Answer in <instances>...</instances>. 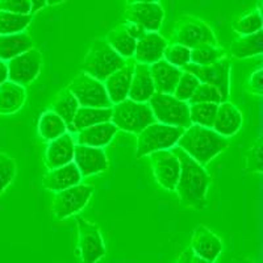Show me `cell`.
Instances as JSON below:
<instances>
[{"instance_id": "cell-14", "label": "cell", "mask_w": 263, "mask_h": 263, "mask_svg": "<svg viewBox=\"0 0 263 263\" xmlns=\"http://www.w3.org/2000/svg\"><path fill=\"white\" fill-rule=\"evenodd\" d=\"M125 17L146 32L158 33L163 25L164 9L159 2H129L125 4Z\"/></svg>"}, {"instance_id": "cell-47", "label": "cell", "mask_w": 263, "mask_h": 263, "mask_svg": "<svg viewBox=\"0 0 263 263\" xmlns=\"http://www.w3.org/2000/svg\"><path fill=\"white\" fill-rule=\"evenodd\" d=\"M232 263H258L257 260H253L250 258H246V257H237L236 259H233Z\"/></svg>"}, {"instance_id": "cell-44", "label": "cell", "mask_w": 263, "mask_h": 263, "mask_svg": "<svg viewBox=\"0 0 263 263\" xmlns=\"http://www.w3.org/2000/svg\"><path fill=\"white\" fill-rule=\"evenodd\" d=\"M192 258H194V254H192L191 249L187 248L180 253L179 257L177 258V260H175L174 263H191Z\"/></svg>"}, {"instance_id": "cell-4", "label": "cell", "mask_w": 263, "mask_h": 263, "mask_svg": "<svg viewBox=\"0 0 263 263\" xmlns=\"http://www.w3.org/2000/svg\"><path fill=\"white\" fill-rule=\"evenodd\" d=\"M170 44H179L189 49L199 45L220 46L217 36L205 20L196 16H180L171 34Z\"/></svg>"}, {"instance_id": "cell-5", "label": "cell", "mask_w": 263, "mask_h": 263, "mask_svg": "<svg viewBox=\"0 0 263 263\" xmlns=\"http://www.w3.org/2000/svg\"><path fill=\"white\" fill-rule=\"evenodd\" d=\"M183 132H184L183 128L164 125L157 121L146 126L137 135L136 158L141 159L156 152L174 149L178 145L179 138L182 137Z\"/></svg>"}, {"instance_id": "cell-26", "label": "cell", "mask_w": 263, "mask_h": 263, "mask_svg": "<svg viewBox=\"0 0 263 263\" xmlns=\"http://www.w3.org/2000/svg\"><path fill=\"white\" fill-rule=\"evenodd\" d=\"M33 48L34 41L27 32L0 36V60L4 62H8Z\"/></svg>"}, {"instance_id": "cell-33", "label": "cell", "mask_w": 263, "mask_h": 263, "mask_svg": "<svg viewBox=\"0 0 263 263\" xmlns=\"http://www.w3.org/2000/svg\"><path fill=\"white\" fill-rule=\"evenodd\" d=\"M227 57L228 53L224 48L205 44V45H199L191 49V62L190 63L197 66H208Z\"/></svg>"}, {"instance_id": "cell-13", "label": "cell", "mask_w": 263, "mask_h": 263, "mask_svg": "<svg viewBox=\"0 0 263 263\" xmlns=\"http://www.w3.org/2000/svg\"><path fill=\"white\" fill-rule=\"evenodd\" d=\"M147 158L156 182L166 191H175L180 174V162L173 149L153 153Z\"/></svg>"}, {"instance_id": "cell-25", "label": "cell", "mask_w": 263, "mask_h": 263, "mask_svg": "<svg viewBox=\"0 0 263 263\" xmlns=\"http://www.w3.org/2000/svg\"><path fill=\"white\" fill-rule=\"evenodd\" d=\"M112 119V108H91V107H79L74 120H72L70 133L75 135L78 132L83 130L90 126L98 125V124L109 123Z\"/></svg>"}, {"instance_id": "cell-35", "label": "cell", "mask_w": 263, "mask_h": 263, "mask_svg": "<svg viewBox=\"0 0 263 263\" xmlns=\"http://www.w3.org/2000/svg\"><path fill=\"white\" fill-rule=\"evenodd\" d=\"M32 20V16L16 15V13L0 11V36H8V34L25 32Z\"/></svg>"}, {"instance_id": "cell-37", "label": "cell", "mask_w": 263, "mask_h": 263, "mask_svg": "<svg viewBox=\"0 0 263 263\" xmlns=\"http://www.w3.org/2000/svg\"><path fill=\"white\" fill-rule=\"evenodd\" d=\"M200 82L195 78L194 75L190 74V72L183 71L180 75L179 81H178L177 86H175V90H174L173 96L177 98L178 100L184 103H189L190 99L192 98V95L195 93L196 88L199 87Z\"/></svg>"}, {"instance_id": "cell-36", "label": "cell", "mask_w": 263, "mask_h": 263, "mask_svg": "<svg viewBox=\"0 0 263 263\" xmlns=\"http://www.w3.org/2000/svg\"><path fill=\"white\" fill-rule=\"evenodd\" d=\"M163 60L182 70L183 67H185L191 62V49L179 45V44H170L168 42L166 49H164Z\"/></svg>"}, {"instance_id": "cell-8", "label": "cell", "mask_w": 263, "mask_h": 263, "mask_svg": "<svg viewBox=\"0 0 263 263\" xmlns=\"http://www.w3.org/2000/svg\"><path fill=\"white\" fill-rule=\"evenodd\" d=\"M75 221L78 228L77 255L81 258L82 263H99L107 254L100 228L81 216H77Z\"/></svg>"}, {"instance_id": "cell-7", "label": "cell", "mask_w": 263, "mask_h": 263, "mask_svg": "<svg viewBox=\"0 0 263 263\" xmlns=\"http://www.w3.org/2000/svg\"><path fill=\"white\" fill-rule=\"evenodd\" d=\"M147 104L157 123L183 129H187L192 125L190 121L189 103L180 102L173 95L156 92Z\"/></svg>"}, {"instance_id": "cell-15", "label": "cell", "mask_w": 263, "mask_h": 263, "mask_svg": "<svg viewBox=\"0 0 263 263\" xmlns=\"http://www.w3.org/2000/svg\"><path fill=\"white\" fill-rule=\"evenodd\" d=\"M74 164L81 173L82 178L92 177L104 173L109 167V159L104 149L75 145Z\"/></svg>"}, {"instance_id": "cell-29", "label": "cell", "mask_w": 263, "mask_h": 263, "mask_svg": "<svg viewBox=\"0 0 263 263\" xmlns=\"http://www.w3.org/2000/svg\"><path fill=\"white\" fill-rule=\"evenodd\" d=\"M104 39L108 42V45L111 46L119 54L120 57L124 58L125 61H129L133 58L137 41L129 36V33L126 32L124 23L117 25L112 30H109L107 37H104Z\"/></svg>"}, {"instance_id": "cell-2", "label": "cell", "mask_w": 263, "mask_h": 263, "mask_svg": "<svg viewBox=\"0 0 263 263\" xmlns=\"http://www.w3.org/2000/svg\"><path fill=\"white\" fill-rule=\"evenodd\" d=\"M195 162L205 167V164L220 156L229 146V140L217 135L210 128L191 125L184 129L177 145Z\"/></svg>"}, {"instance_id": "cell-39", "label": "cell", "mask_w": 263, "mask_h": 263, "mask_svg": "<svg viewBox=\"0 0 263 263\" xmlns=\"http://www.w3.org/2000/svg\"><path fill=\"white\" fill-rule=\"evenodd\" d=\"M196 103H212V104L218 105L222 103V99L216 87L200 83L192 98L190 99L189 104H196Z\"/></svg>"}, {"instance_id": "cell-38", "label": "cell", "mask_w": 263, "mask_h": 263, "mask_svg": "<svg viewBox=\"0 0 263 263\" xmlns=\"http://www.w3.org/2000/svg\"><path fill=\"white\" fill-rule=\"evenodd\" d=\"M15 159L7 156L6 153L0 152V195L3 194L16 177Z\"/></svg>"}, {"instance_id": "cell-41", "label": "cell", "mask_w": 263, "mask_h": 263, "mask_svg": "<svg viewBox=\"0 0 263 263\" xmlns=\"http://www.w3.org/2000/svg\"><path fill=\"white\" fill-rule=\"evenodd\" d=\"M0 11L30 16V2L29 0H3L0 2Z\"/></svg>"}, {"instance_id": "cell-23", "label": "cell", "mask_w": 263, "mask_h": 263, "mask_svg": "<svg viewBox=\"0 0 263 263\" xmlns=\"http://www.w3.org/2000/svg\"><path fill=\"white\" fill-rule=\"evenodd\" d=\"M149 69L156 92L164 93V95H173L175 86H177L180 75L183 72L182 70L170 65L164 60L153 63V65L149 66Z\"/></svg>"}, {"instance_id": "cell-27", "label": "cell", "mask_w": 263, "mask_h": 263, "mask_svg": "<svg viewBox=\"0 0 263 263\" xmlns=\"http://www.w3.org/2000/svg\"><path fill=\"white\" fill-rule=\"evenodd\" d=\"M27 91L24 87L7 81L0 86V115H13L24 107Z\"/></svg>"}, {"instance_id": "cell-48", "label": "cell", "mask_w": 263, "mask_h": 263, "mask_svg": "<svg viewBox=\"0 0 263 263\" xmlns=\"http://www.w3.org/2000/svg\"><path fill=\"white\" fill-rule=\"evenodd\" d=\"M191 263H213V262H208V260L200 259V258H197V257H195V255H194V258H192V262Z\"/></svg>"}, {"instance_id": "cell-40", "label": "cell", "mask_w": 263, "mask_h": 263, "mask_svg": "<svg viewBox=\"0 0 263 263\" xmlns=\"http://www.w3.org/2000/svg\"><path fill=\"white\" fill-rule=\"evenodd\" d=\"M245 162V167L248 173H262V138H257L254 144L251 145L250 149L246 152Z\"/></svg>"}, {"instance_id": "cell-46", "label": "cell", "mask_w": 263, "mask_h": 263, "mask_svg": "<svg viewBox=\"0 0 263 263\" xmlns=\"http://www.w3.org/2000/svg\"><path fill=\"white\" fill-rule=\"evenodd\" d=\"M46 2H30V16L33 17V15H36L37 12H40L42 8H45L46 7Z\"/></svg>"}, {"instance_id": "cell-20", "label": "cell", "mask_w": 263, "mask_h": 263, "mask_svg": "<svg viewBox=\"0 0 263 263\" xmlns=\"http://www.w3.org/2000/svg\"><path fill=\"white\" fill-rule=\"evenodd\" d=\"M243 124V116L238 108L230 102L218 104L217 114L213 121L212 130L221 137L228 138L236 136Z\"/></svg>"}, {"instance_id": "cell-19", "label": "cell", "mask_w": 263, "mask_h": 263, "mask_svg": "<svg viewBox=\"0 0 263 263\" xmlns=\"http://www.w3.org/2000/svg\"><path fill=\"white\" fill-rule=\"evenodd\" d=\"M133 67H135V61H126V63L121 69L115 71L103 82L112 105L119 104L128 99L132 77H133Z\"/></svg>"}, {"instance_id": "cell-21", "label": "cell", "mask_w": 263, "mask_h": 263, "mask_svg": "<svg viewBox=\"0 0 263 263\" xmlns=\"http://www.w3.org/2000/svg\"><path fill=\"white\" fill-rule=\"evenodd\" d=\"M82 175L74 162L61 167L53 168V170H48L42 178V187L46 191L57 192L63 191V190L71 189L74 185L81 184Z\"/></svg>"}, {"instance_id": "cell-42", "label": "cell", "mask_w": 263, "mask_h": 263, "mask_svg": "<svg viewBox=\"0 0 263 263\" xmlns=\"http://www.w3.org/2000/svg\"><path fill=\"white\" fill-rule=\"evenodd\" d=\"M262 75H263L262 67H258L255 71L251 72L248 82H246V90H248L250 93H253V95L262 96V91H263Z\"/></svg>"}, {"instance_id": "cell-45", "label": "cell", "mask_w": 263, "mask_h": 263, "mask_svg": "<svg viewBox=\"0 0 263 263\" xmlns=\"http://www.w3.org/2000/svg\"><path fill=\"white\" fill-rule=\"evenodd\" d=\"M8 81V66L7 62L0 60V86Z\"/></svg>"}, {"instance_id": "cell-6", "label": "cell", "mask_w": 263, "mask_h": 263, "mask_svg": "<svg viewBox=\"0 0 263 263\" xmlns=\"http://www.w3.org/2000/svg\"><path fill=\"white\" fill-rule=\"evenodd\" d=\"M111 123L117 130L138 135L146 126L156 123V119L147 103H137L126 99L112 107Z\"/></svg>"}, {"instance_id": "cell-3", "label": "cell", "mask_w": 263, "mask_h": 263, "mask_svg": "<svg viewBox=\"0 0 263 263\" xmlns=\"http://www.w3.org/2000/svg\"><path fill=\"white\" fill-rule=\"evenodd\" d=\"M125 63L126 61L108 45L104 37H99L91 42L82 62V72H86L99 82H104L109 75L121 69Z\"/></svg>"}, {"instance_id": "cell-34", "label": "cell", "mask_w": 263, "mask_h": 263, "mask_svg": "<svg viewBox=\"0 0 263 263\" xmlns=\"http://www.w3.org/2000/svg\"><path fill=\"white\" fill-rule=\"evenodd\" d=\"M217 104L212 103H196L189 104L190 121L192 125H199L203 128L212 129L216 114H217Z\"/></svg>"}, {"instance_id": "cell-16", "label": "cell", "mask_w": 263, "mask_h": 263, "mask_svg": "<svg viewBox=\"0 0 263 263\" xmlns=\"http://www.w3.org/2000/svg\"><path fill=\"white\" fill-rule=\"evenodd\" d=\"M190 249L195 257L216 262L222 251V241L205 225H197L192 232Z\"/></svg>"}, {"instance_id": "cell-24", "label": "cell", "mask_w": 263, "mask_h": 263, "mask_svg": "<svg viewBox=\"0 0 263 263\" xmlns=\"http://www.w3.org/2000/svg\"><path fill=\"white\" fill-rule=\"evenodd\" d=\"M154 93L156 88L153 83L149 66L135 62L128 99L137 103H147Z\"/></svg>"}, {"instance_id": "cell-9", "label": "cell", "mask_w": 263, "mask_h": 263, "mask_svg": "<svg viewBox=\"0 0 263 263\" xmlns=\"http://www.w3.org/2000/svg\"><path fill=\"white\" fill-rule=\"evenodd\" d=\"M67 90L75 96L81 107L91 108H112L111 100L103 82L92 78L86 72H79L69 83Z\"/></svg>"}, {"instance_id": "cell-22", "label": "cell", "mask_w": 263, "mask_h": 263, "mask_svg": "<svg viewBox=\"0 0 263 263\" xmlns=\"http://www.w3.org/2000/svg\"><path fill=\"white\" fill-rule=\"evenodd\" d=\"M117 132L119 130L111 121L98 124V125L90 126V128H86L78 133H75V144L104 149L105 146L111 144V141L114 140Z\"/></svg>"}, {"instance_id": "cell-17", "label": "cell", "mask_w": 263, "mask_h": 263, "mask_svg": "<svg viewBox=\"0 0 263 263\" xmlns=\"http://www.w3.org/2000/svg\"><path fill=\"white\" fill-rule=\"evenodd\" d=\"M75 145L77 144H75L74 135L70 132L48 142L45 156H44V163L46 168L53 170V168L71 163L74 159Z\"/></svg>"}, {"instance_id": "cell-30", "label": "cell", "mask_w": 263, "mask_h": 263, "mask_svg": "<svg viewBox=\"0 0 263 263\" xmlns=\"http://www.w3.org/2000/svg\"><path fill=\"white\" fill-rule=\"evenodd\" d=\"M79 107L81 105H79L78 100L75 99V96L66 87V88H63V90H61L57 93L54 102L51 103L50 109L65 121V124L67 125V129L70 130L72 120H74L75 114H77Z\"/></svg>"}, {"instance_id": "cell-10", "label": "cell", "mask_w": 263, "mask_h": 263, "mask_svg": "<svg viewBox=\"0 0 263 263\" xmlns=\"http://www.w3.org/2000/svg\"><path fill=\"white\" fill-rule=\"evenodd\" d=\"M182 71L192 74L200 83L216 87L221 95L222 103L229 100L232 63L228 57L208 66H197L189 63L185 67H183Z\"/></svg>"}, {"instance_id": "cell-12", "label": "cell", "mask_w": 263, "mask_h": 263, "mask_svg": "<svg viewBox=\"0 0 263 263\" xmlns=\"http://www.w3.org/2000/svg\"><path fill=\"white\" fill-rule=\"evenodd\" d=\"M8 81L27 87L37 79L42 69V53L33 48L7 62Z\"/></svg>"}, {"instance_id": "cell-11", "label": "cell", "mask_w": 263, "mask_h": 263, "mask_svg": "<svg viewBox=\"0 0 263 263\" xmlns=\"http://www.w3.org/2000/svg\"><path fill=\"white\" fill-rule=\"evenodd\" d=\"M93 191V185L81 183L71 189L57 192L51 201V213L57 220H65L77 215L90 203Z\"/></svg>"}, {"instance_id": "cell-32", "label": "cell", "mask_w": 263, "mask_h": 263, "mask_svg": "<svg viewBox=\"0 0 263 263\" xmlns=\"http://www.w3.org/2000/svg\"><path fill=\"white\" fill-rule=\"evenodd\" d=\"M262 12H260V4L258 8L251 9L250 12L245 15L238 16L234 18L233 27L234 32H237L239 36H249V34H254V33L262 30Z\"/></svg>"}, {"instance_id": "cell-43", "label": "cell", "mask_w": 263, "mask_h": 263, "mask_svg": "<svg viewBox=\"0 0 263 263\" xmlns=\"http://www.w3.org/2000/svg\"><path fill=\"white\" fill-rule=\"evenodd\" d=\"M124 25H125V29L126 32L129 33V36H130L133 40H136V41H138V40H140L141 37L144 36L145 33H146V30H145L144 28L140 27V25L137 24H133V23H128V21H125Z\"/></svg>"}, {"instance_id": "cell-31", "label": "cell", "mask_w": 263, "mask_h": 263, "mask_svg": "<svg viewBox=\"0 0 263 263\" xmlns=\"http://www.w3.org/2000/svg\"><path fill=\"white\" fill-rule=\"evenodd\" d=\"M37 129H39L40 137L44 141H48V142L61 137V136H63L65 133L69 132L65 121L58 115L54 114L51 109H46L41 115Z\"/></svg>"}, {"instance_id": "cell-28", "label": "cell", "mask_w": 263, "mask_h": 263, "mask_svg": "<svg viewBox=\"0 0 263 263\" xmlns=\"http://www.w3.org/2000/svg\"><path fill=\"white\" fill-rule=\"evenodd\" d=\"M263 46V32L249 34V36H239L234 40L230 45V55L237 60H246V58L258 57L262 54Z\"/></svg>"}, {"instance_id": "cell-18", "label": "cell", "mask_w": 263, "mask_h": 263, "mask_svg": "<svg viewBox=\"0 0 263 263\" xmlns=\"http://www.w3.org/2000/svg\"><path fill=\"white\" fill-rule=\"evenodd\" d=\"M167 40L159 33L146 32L136 44L133 61L142 65H153L163 60L164 49L167 46Z\"/></svg>"}, {"instance_id": "cell-1", "label": "cell", "mask_w": 263, "mask_h": 263, "mask_svg": "<svg viewBox=\"0 0 263 263\" xmlns=\"http://www.w3.org/2000/svg\"><path fill=\"white\" fill-rule=\"evenodd\" d=\"M173 152L180 162L179 179L175 189L180 203L187 208L203 211L206 206V194L211 184L210 174L178 146Z\"/></svg>"}]
</instances>
